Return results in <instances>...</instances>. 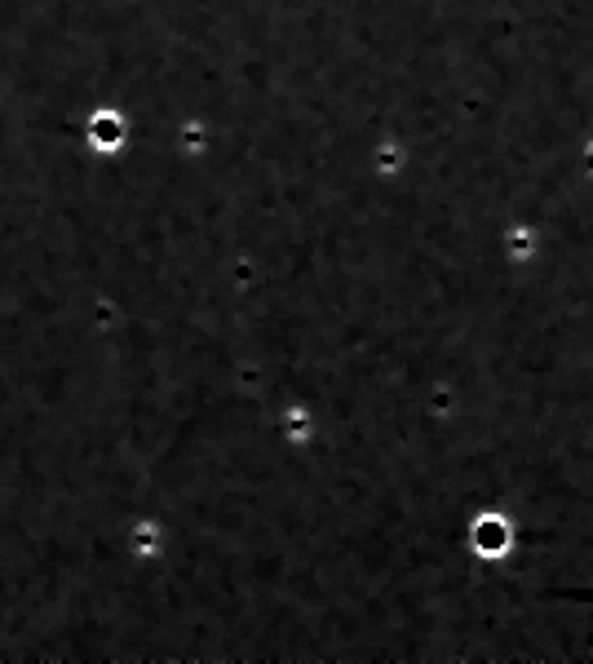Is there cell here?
Returning a JSON list of instances; mask_svg holds the SVG:
<instances>
[{"instance_id": "cell-1", "label": "cell", "mask_w": 593, "mask_h": 664, "mask_svg": "<svg viewBox=\"0 0 593 664\" xmlns=\"http://www.w3.org/2000/svg\"><path fill=\"white\" fill-rule=\"evenodd\" d=\"M509 541H514V532H509V523H505V518H496V514H483L474 523V532H470L474 554H483V558L509 554Z\"/></svg>"}, {"instance_id": "cell-2", "label": "cell", "mask_w": 593, "mask_h": 664, "mask_svg": "<svg viewBox=\"0 0 593 664\" xmlns=\"http://www.w3.org/2000/svg\"><path fill=\"white\" fill-rule=\"evenodd\" d=\"M505 244H509V253H514V262H527V257L536 253V235H532V231H514V235H505Z\"/></svg>"}]
</instances>
